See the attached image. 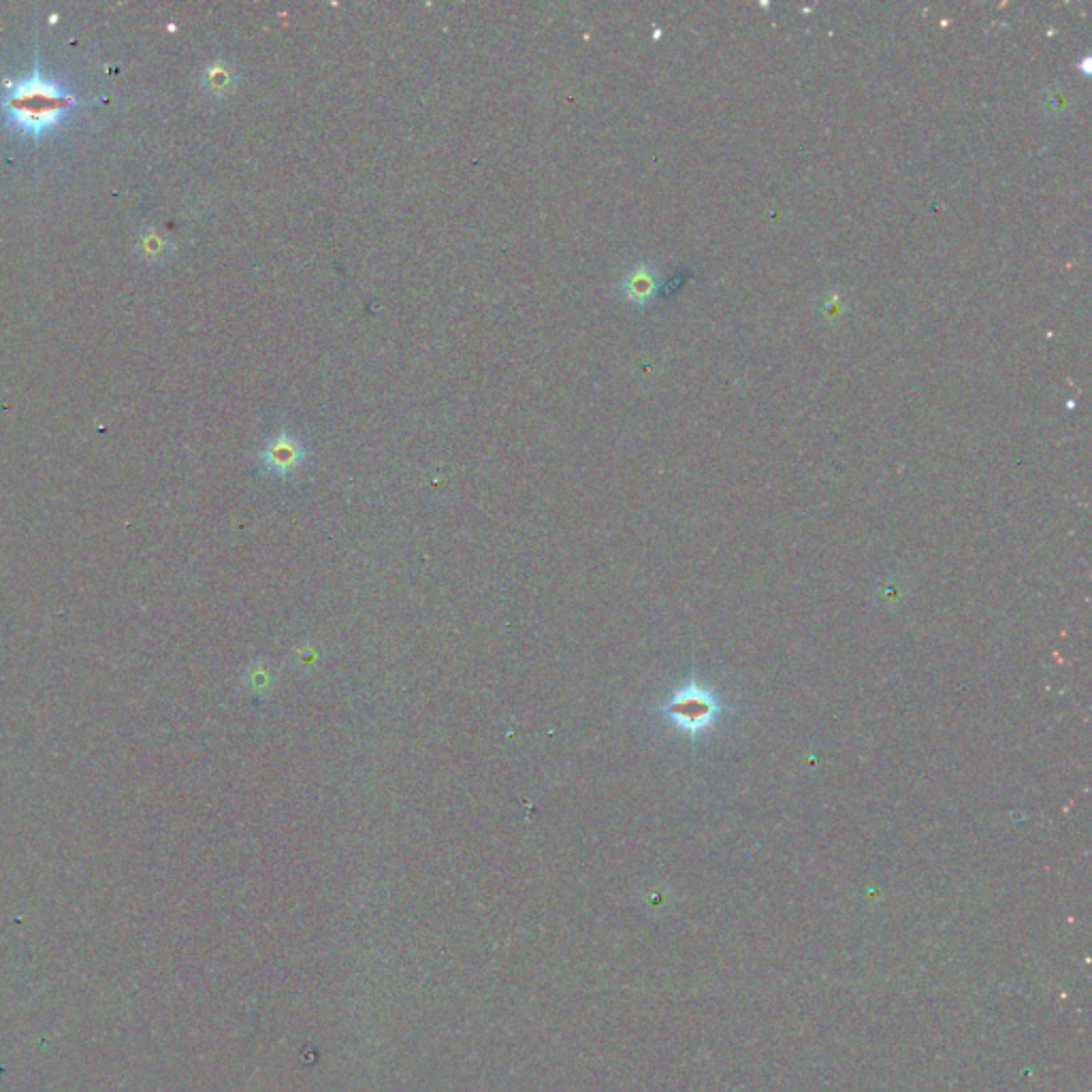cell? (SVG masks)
Segmentation results:
<instances>
[{"mask_svg": "<svg viewBox=\"0 0 1092 1092\" xmlns=\"http://www.w3.org/2000/svg\"><path fill=\"white\" fill-rule=\"evenodd\" d=\"M622 291H624V297L630 301V304H636V306H647L653 297H655V291H657V280H655V271L647 265H638L634 267L622 282Z\"/></svg>", "mask_w": 1092, "mask_h": 1092, "instance_id": "cell-5", "label": "cell"}, {"mask_svg": "<svg viewBox=\"0 0 1092 1092\" xmlns=\"http://www.w3.org/2000/svg\"><path fill=\"white\" fill-rule=\"evenodd\" d=\"M88 107L58 81L43 77L39 67V54L34 50L32 71L20 81H7L0 97V112L11 130L28 141H41L47 132L63 128L67 114L75 107Z\"/></svg>", "mask_w": 1092, "mask_h": 1092, "instance_id": "cell-1", "label": "cell"}, {"mask_svg": "<svg viewBox=\"0 0 1092 1092\" xmlns=\"http://www.w3.org/2000/svg\"><path fill=\"white\" fill-rule=\"evenodd\" d=\"M306 446L299 436L291 432H280L267 440L261 451V465L267 474L277 479L293 477L306 461Z\"/></svg>", "mask_w": 1092, "mask_h": 1092, "instance_id": "cell-3", "label": "cell"}, {"mask_svg": "<svg viewBox=\"0 0 1092 1092\" xmlns=\"http://www.w3.org/2000/svg\"><path fill=\"white\" fill-rule=\"evenodd\" d=\"M199 86L210 99L222 101L228 99L240 86V73L226 60H214L201 71Z\"/></svg>", "mask_w": 1092, "mask_h": 1092, "instance_id": "cell-4", "label": "cell"}, {"mask_svg": "<svg viewBox=\"0 0 1092 1092\" xmlns=\"http://www.w3.org/2000/svg\"><path fill=\"white\" fill-rule=\"evenodd\" d=\"M663 710H666V715L679 730H685L691 736H698L704 730L713 728V724L720 718L722 706L713 691L704 689L698 683H691L675 691V696L669 700Z\"/></svg>", "mask_w": 1092, "mask_h": 1092, "instance_id": "cell-2", "label": "cell"}, {"mask_svg": "<svg viewBox=\"0 0 1092 1092\" xmlns=\"http://www.w3.org/2000/svg\"><path fill=\"white\" fill-rule=\"evenodd\" d=\"M137 252L141 254V259H146L148 263H161V261L171 257L173 242H171V237L165 235L161 228L150 226V228H146L144 233L139 235Z\"/></svg>", "mask_w": 1092, "mask_h": 1092, "instance_id": "cell-6", "label": "cell"}]
</instances>
